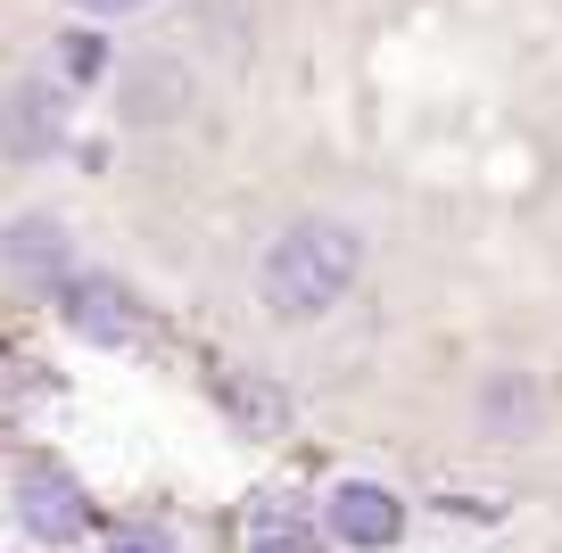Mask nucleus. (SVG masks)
Here are the masks:
<instances>
[{
	"label": "nucleus",
	"instance_id": "10",
	"mask_svg": "<svg viewBox=\"0 0 562 553\" xmlns=\"http://www.w3.org/2000/svg\"><path fill=\"white\" fill-rule=\"evenodd\" d=\"M480 421L505 438H529V421H538V388L529 381H488L480 388Z\"/></svg>",
	"mask_w": 562,
	"mask_h": 553
},
{
	"label": "nucleus",
	"instance_id": "11",
	"mask_svg": "<svg viewBox=\"0 0 562 553\" xmlns=\"http://www.w3.org/2000/svg\"><path fill=\"white\" fill-rule=\"evenodd\" d=\"M108 553H175V545H166L158 529H124V537H116V545H108Z\"/></svg>",
	"mask_w": 562,
	"mask_h": 553
},
{
	"label": "nucleus",
	"instance_id": "13",
	"mask_svg": "<svg viewBox=\"0 0 562 553\" xmlns=\"http://www.w3.org/2000/svg\"><path fill=\"white\" fill-rule=\"evenodd\" d=\"M83 9H100V18H124V9H140V0H83Z\"/></svg>",
	"mask_w": 562,
	"mask_h": 553
},
{
	"label": "nucleus",
	"instance_id": "5",
	"mask_svg": "<svg viewBox=\"0 0 562 553\" xmlns=\"http://www.w3.org/2000/svg\"><path fill=\"white\" fill-rule=\"evenodd\" d=\"M18 520L42 537V545H75V537L91 529V496L75 487V471L25 463V471H18Z\"/></svg>",
	"mask_w": 562,
	"mask_h": 553
},
{
	"label": "nucleus",
	"instance_id": "3",
	"mask_svg": "<svg viewBox=\"0 0 562 553\" xmlns=\"http://www.w3.org/2000/svg\"><path fill=\"white\" fill-rule=\"evenodd\" d=\"M58 140H67V91L50 75H18L0 91V157L42 166V157H58Z\"/></svg>",
	"mask_w": 562,
	"mask_h": 553
},
{
	"label": "nucleus",
	"instance_id": "12",
	"mask_svg": "<svg viewBox=\"0 0 562 553\" xmlns=\"http://www.w3.org/2000/svg\"><path fill=\"white\" fill-rule=\"evenodd\" d=\"M67 67H75V75H100V42L75 34V42H67Z\"/></svg>",
	"mask_w": 562,
	"mask_h": 553
},
{
	"label": "nucleus",
	"instance_id": "7",
	"mask_svg": "<svg viewBox=\"0 0 562 553\" xmlns=\"http://www.w3.org/2000/svg\"><path fill=\"white\" fill-rule=\"evenodd\" d=\"M323 529H331L339 545H356V553H381V545H397V537H405V512H397V496H389V487L339 479L331 504H323Z\"/></svg>",
	"mask_w": 562,
	"mask_h": 553
},
{
	"label": "nucleus",
	"instance_id": "1",
	"mask_svg": "<svg viewBox=\"0 0 562 553\" xmlns=\"http://www.w3.org/2000/svg\"><path fill=\"white\" fill-rule=\"evenodd\" d=\"M356 264H364L356 232L331 224V215H306V224H290L273 248H265L257 297H265V314H281V323H315V314H331L339 297H348Z\"/></svg>",
	"mask_w": 562,
	"mask_h": 553
},
{
	"label": "nucleus",
	"instance_id": "9",
	"mask_svg": "<svg viewBox=\"0 0 562 553\" xmlns=\"http://www.w3.org/2000/svg\"><path fill=\"white\" fill-rule=\"evenodd\" d=\"M215 405H224L248 438H281L290 430V397H281L273 381H257V372H224V381H215Z\"/></svg>",
	"mask_w": 562,
	"mask_h": 553
},
{
	"label": "nucleus",
	"instance_id": "6",
	"mask_svg": "<svg viewBox=\"0 0 562 553\" xmlns=\"http://www.w3.org/2000/svg\"><path fill=\"white\" fill-rule=\"evenodd\" d=\"M0 264L25 281V290H67L75 281V240L58 215H18V224L0 232Z\"/></svg>",
	"mask_w": 562,
	"mask_h": 553
},
{
	"label": "nucleus",
	"instance_id": "2",
	"mask_svg": "<svg viewBox=\"0 0 562 553\" xmlns=\"http://www.w3.org/2000/svg\"><path fill=\"white\" fill-rule=\"evenodd\" d=\"M58 314H67V330L91 339V347H149L158 339V314L140 306L124 281H108V273L67 281V290H58Z\"/></svg>",
	"mask_w": 562,
	"mask_h": 553
},
{
	"label": "nucleus",
	"instance_id": "4",
	"mask_svg": "<svg viewBox=\"0 0 562 553\" xmlns=\"http://www.w3.org/2000/svg\"><path fill=\"white\" fill-rule=\"evenodd\" d=\"M116 116L140 124V133L182 124V116H191V67H182V58H158V50L124 58V75H116Z\"/></svg>",
	"mask_w": 562,
	"mask_h": 553
},
{
	"label": "nucleus",
	"instance_id": "8",
	"mask_svg": "<svg viewBox=\"0 0 562 553\" xmlns=\"http://www.w3.org/2000/svg\"><path fill=\"white\" fill-rule=\"evenodd\" d=\"M323 520L306 496H265L257 520H248V553H323Z\"/></svg>",
	"mask_w": 562,
	"mask_h": 553
}]
</instances>
